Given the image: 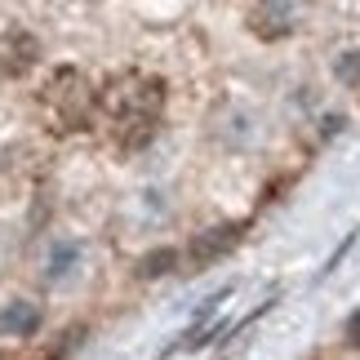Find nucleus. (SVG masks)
Wrapping results in <instances>:
<instances>
[{"mask_svg": "<svg viewBox=\"0 0 360 360\" xmlns=\"http://www.w3.org/2000/svg\"><path fill=\"white\" fill-rule=\"evenodd\" d=\"M214 134L223 138L227 147H245L254 138V116L249 112H227V124H214Z\"/></svg>", "mask_w": 360, "mask_h": 360, "instance_id": "nucleus-9", "label": "nucleus"}, {"mask_svg": "<svg viewBox=\"0 0 360 360\" xmlns=\"http://www.w3.org/2000/svg\"><path fill=\"white\" fill-rule=\"evenodd\" d=\"M36 151L27 143H9L0 151V200H22L32 191V178H36Z\"/></svg>", "mask_w": 360, "mask_h": 360, "instance_id": "nucleus-3", "label": "nucleus"}, {"mask_svg": "<svg viewBox=\"0 0 360 360\" xmlns=\"http://www.w3.org/2000/svg\"><path fill=\"white\" fill-rule=\"evenodd\" d=\"M76 267H80V245H76V240H53L49 254H45V267H40V281L63 285Z\"/></svg>", "mask_w": 360, "mask_h": 360, "instance_id": "nucleus-7", "label": "nucleus"}, {"mask_svg": "<svg viewBox=\"0 0 360 360\" xmlns=\"http://www.w3.org/2000/svg\"><path fill=\"white\" fill-rule=\"evenodd\" d=\"M169 267H174V249H156V254L143 258V267H138V271H143V276H165Z\"/></svg>", "mask_w": 360, "mask_h": 360, "instance_id": "nucleus-10", "label": "nucleus"}, {"mask_svg": "<svg viewBox=\"0 0 360 360\" xmlns=\"http://www.w3.org/2000/svg\"><path fill=\"white\" fill-rule=\"evenodd\" d=\"M103 112L107 120L116 124V138L124 147H143L151 134H156V120H160V107H165V85L156 76H120L103 89Z\"/></svg>", "mask_w": 360, "mask_h": 360, "instance_id": "nucleus-1", "label": "nucleus"}, {"mask_svg": "<svg viewBox=\"0 0 360 360\" xmlns=\"http://www.w3.org/2000/svg\"><path fill=\"white\" fill-rule=\"evenodd\" d=\"M240 236H245V227H240V223H218V227H205L200 236L187 245V267H191V271H200V267H210V262L227 258L231 249L240 245Z\"/></svg>", "mask_w": 360, "mask_h": 360, "instance_id": "nucleus-4", "label": "nucleus"}, {"mask_svg": "<svg viewBox=\"0 0 360 360\" xmlns=\"http://www.w3.org/2000/svg\"><path fill=\"white\" fill-rule=\"evenodd\" d=\"M36 325H40V307H36V302H9V307L0 311V334L27 338V334H36Z\"/></svg>", "mask_w": 360, "mask_h": 360, "instance_id": "nucleus-8", "label": "nucleus"}, {"mask_svg": "<svg viewBox=\"0 0 360 360\" xmlns=\"http://www.w3.org/2000/svg\"><path fill=\"white\" fill-rule=\"evenodd\" d=\"M298 13H302V0H254L249 27H254L262 40H281L298 27Z\"/></svg>", "mask_w": 360, "mask_h": 360, "instance_id": "nucleus-5", "label": "nucleus"}, {"mask_svg": "<svg viewBox=\"0 0 360 360\" xmlns=\"http://www.w3.org/2000/svg\"><path fill=\"white\" fill-rule=\"evenodd\" d=\"M0 360H9V356H0Z\"/></svg>", "mask_w": 360, "mask_h": 360, "instance_id": "nucleus-13", "label": "nucleus"}, {"mask_svg": "<svg viewBox=\"0 0 360 360\" xmlns=\"http://www.w3.org/2000/svg\"><path fill=\"white\" fill-rule=\"evenodd\" d=\"M5 245H9V236H5V227H0V258H5Z\"/></svg>", "mask_w": 360, "mask_h": 360, "instance_id": "nucleus-12", "label": "nucleus"}, {"mask_svg": "<svg viewBox=\"0 0 360 360\" xmlns=\"http://www.w3.org/2000/svg\"><path fill=\"white\" fill-rule=\"evenodd\" d=\"M45 107L67 124V129H72V124L89 112V85H85V76H80L76 67H58V72L49 76V85H45Z\"/></svg>", "mask_w": 360, "mask_h": 360, "instance_id": "nucleus-2", "label": "nucleus"}, {"mask_svg": "<svg viewBox=\"0 0 360 360\" xmlns=\"http://www.w3.org/2000/svg\"><path fill=\"white\" fill-rule=\"evenodd\" d=\"M342 334H347V342H352V347L360 352V311H352V316H347V325H342Z\"/></svg>", "mask_w": 360, "mask_h": 360, "instance_id": "nucleus-11", "label": "nucleus"}, {"mask_svg": "<svg viewBox=\"0 0 360 360\" xmlns=\"http://www.w3.org/2000/svg\"><path fill=\"white\" fill-rule=\"evenodd\" d=\"M36 63H40V40L32 32H22V27L5 32V40H0V72L18 80V76L32 72Z\"/></svg>", "mask_w": 360, "mask_h": 360, "instance_id": "nucleus-6", "label": "nucleus"}]
</instances>
